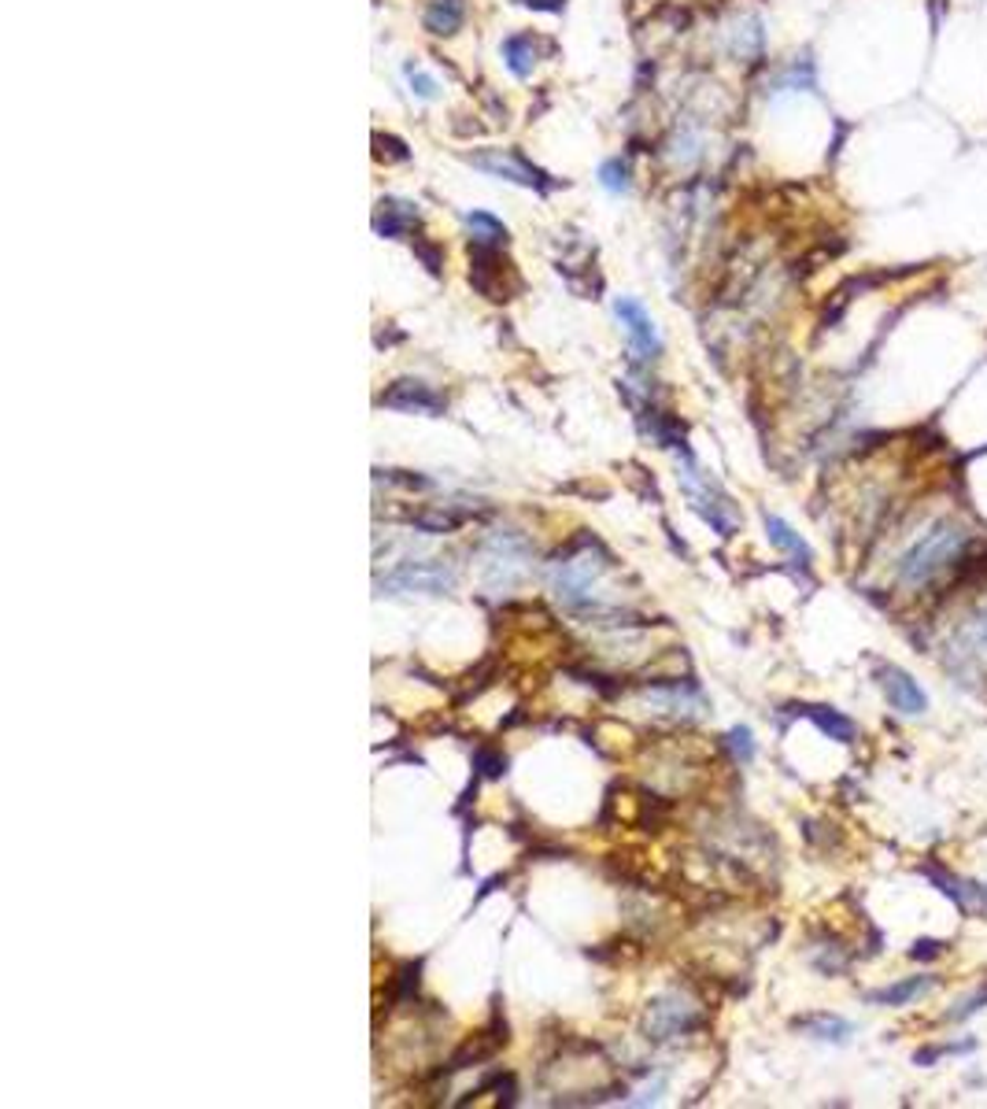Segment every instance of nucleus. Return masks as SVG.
I'll list each match as a JSON object with an SVG mask.
<instances>
[{"label": "nucleus", "mask_w": 987, "mask_h": 1109, "mask_svg": "<svg viewBox=\"0 0 987 1109\" xmlns=\"http://www.w3.org/2000/svg\"><path fill=\"white\" fill-rule=\"evenodd\" d=\"M936 954H943V943L939 939H917L914 943V950H909V958H936Z\"/></svg>", "instance_id": "obj_25"}, {"label": "nucleus", "mask_w": 987, "mask_h": 1109, "mask_svg": "<svg viewBox=\"0 0 987 1109\" xmlns=\"http://www.w3.org/2000/svg\"><path fill=\"white\" fill-rule=\"evenodd\" d=\"M729 747L736 751V759H740V762H751V759H754L751 729H732V732H729Z\"/></svg>", "instance_id": "obj_23"}, {"label": "nucleus", "mask_w": 987, "mask_h": 1109, "mask_svg": "<svg viewBox=\"0 0 987 1109\" xmlns=\"http://www.w3.org/2000/svg\"><path fill=\"white\" fill-rule=\"evenodd\" d=\"M599 182H603L610 193H625L629 189V171H625V163H618V160H610L603 163V171H599Z\"/></svg>", "instance_id": "obj_19"}, {"label": "nucleus", "mask_w": 987, "mask_h": 1109, "mask_svg": "<svg viewBox=\"0 0 987 1109\" xmlns=\"http://www.w3.org/2000/svg\"><path fill=\"white\" fill-rule=\"evenodd\" d=\"M418 222V207L407 204V200H381L374 211V230L381 237H407Z\"/></svg>", "instance_id": "obj_10"}, {"label": "nucleus", "mask_w": 987, "mask_h": 1109, "mask_svg": "<svg viewBox=\"0 0 987 1109\" xmlns=\"http://www.w3.org/2000/svg\"><path fill=\"white\" fill-rule=\"evenodd\" d=\"M474 765H477V770H481L485 776H492V781H496V776H503V773H507V762L499 759V754L485 751V747L474 754Z\"/></svg>", "instance_id": "obj_22"}, {"label": "nucleus", "mask_w": 987, "mask_h": 1109, "mask_svg": "<svg viewBox=\"0 0 987 1109\" xmlns=\"http://www.w3.org/2000/svg\"><path fill=\"white\" fill-rule=\"evenodd\" d=\"M765 532H770V543L773 548H781L784 554H792L795 562H803L810 566V559H814V551H810V543L798 537V532L787 526L784 518H776V515H765Z\"/></svg>", "instance_id": "obj_16"}, {"label": "nucleus", "mask_w": 987, "mask_h": 1109, "mask_svg": "<svg viewBox=\"0 0 987 1109\" xmlns=\"http://www.w3.org/2000/svg\"><path fill=\"white\" fill-rule=\"evenodd\" d=\"M792 714L810 718L821 732H825L828 740L851 743L854 736H858V725H854V721H851L847 714H840V710H832V706H825V703H795V706H792Z\"/></svg>", "instance_id": "obj_9"}, {"label": "nucleus", "mask_w": 987, "mask_h": 1109, "mask_svg": "<svg viewBox=\"0 0 987 1109\" xmlns=\"http://www.w3.org/2000/svg\"><path fill=\"white\" fill-rule=\"evenodd\" d=\"M681 485H684L688 499H692V507L721 532V537H732V532H736V521H740L736 507H732V499L725 492H718V485L703 481L699 470H692V466L681 474Z\"/></svg>", "instance_id": "obj_3"}, {"label": "nucleus", "mask_w": 987, "mask_h": 1109, "mask_svg": "<svg viewBox=\"0 0 987 1109\" xmlns=\"http://www.w3.org/2000/svg\"><path fill=\"white\" fill-rule=\"evenodd\" d=\"M377 404L388 410H404V415H444V396L433 393L426 381H415V377L393 381L377 396Z\"/></svg>", "instance_id": "obj_7"}, {"label": "nucleus", "mask_w": 987, "mask_h": 1109, "mask_svg": "<svg viewBox=\"0 0 987 1109\" xmlns=\"http://www.w3.org/2000/svg\"><path fill=\"white\" fill-rule=\"evenodd\" d=\"M692 1025H699V1017L688 1006L676 1009L673 1003H659V1006H654V1014L648 1017V1031H651L654 1039L681 1036V1031H688Z\"/></svg>", "instance_id": "obj_14"}, {"label": "nucleus", "mask_w": 987, "mask_h": 1109, "mask_svg": "<svg viewBox=\"0 0 987 1109\" xmlns=\"http://www.w3.org/2000/svg\"><path fill=\"white\" fill-rule=\"evenodd\" d=\"M932 984H936V976H906V980L876 987V991L865 995V1003L869 1006H906V1003H914V998L925 995Z\"/></svg>", "instance_id": "obj_11"}, {"label": "nucleus", "mask_w": 987, "mask_h": 1109, "mask_svg": "<svg viewBox=\"0 0 987 1109\" xmlns=\"http://www.w3.org/2000/svg\"><path fill=\"white\" fill-rule=\"evenodd\" d=\"M455 584V570L444 566L440 559L426 562H404L399 570H393L385 581H377V588L385 592H448Z\"/></svg>", "instance_id": "obj_4"}, {"label": "nucleus", "mask_w": 987, "mask_h": 1109, "mask_svg": "<svg viewBox=\"0 0 987 1109\" xmlns=\"http://www.w3.org/2000/svg\"><path fill=\"white\" fill-rule=\"evenodd\" d=\"M518 4H526L532 11H562L566 0H518Z\"/></svg>", "instance_id": "obj_26"}, {"label": "nucleus", "mask_w": 987, "mask_h": 1109, "mask_svg": "<svg viewBox=\"0 0 987 1109\" xmlns=\"http://www.w3.org/2000/svg\"><path fill=\"white\" fill-rule=\"evenodd\" d=\"M969 548H973V529L954 518H943L917 543H909L903 551V559L895 566V581L909 588V592H920V588H928L947 570H958V562L969 554Z\"/></svg>", "instance_id": "obj_1"}, {"label": "nucleus", "mask_w": 987, "mask_h": 1109, "mask_svg": "<svg viewBox=\"0 0 987 1109\" xmlns=\"http://www.w3.org/2000/svg\"><path fill=\"white\" fill-rule=\"evenodd\" d=\"M614 315L625 329V337L637 352V359H654L662 352V340H659V329H654L651 315L643 311V304H637L632 296H618L614 299Z\"/></svg>", "instance_id": "obj_6"}, {"label": "nucleus", "mask_w": 987, "mask_h": 1109, "mask_svg": "<svg viewBox=\"0 0 987 1109\" xmlns=\"http://www.w3.org/2000/svg\"><path fill=\"white\" fill-rule=\"evenodd\" d=\"M470 263H474L470 266V285L485 299H496V304H499V299H510L521 288L518 274L510 271V263L503 266V271H499V248H477V244H474V248H470Z\"/></svg>", "instance_id": "obj_5"}, {"label": "nucleus", "mask_w": 987, "mask_h": 1109, "mask_svg": "<svg viewBox=\"0 0 987 1109\" xmlns=\"http://www.w3.org/2000/svg\"><path fill=\"white\" fill-rule=\"evenodd\" d=\"M503 60L510 67V74L515 78H529L532 74V67H537V38L532 33H510V38L503 41Z\"/></svg>", "instance_id": "obj_15"}, {"label": "nucleus", "mask_w": 987, "mask_h": 1109, "mask_svg": "<svg viewBox=\"0 0 987 1109\" xmlns=\"http://www.w3.org/2000/svg\"><path fill=\"white\" fill-rule=\"evenodd\" d=\"M798 1031H806L810 1039L817 1042H847L854 1036V1025L847 1017H836V1014H806L795 1020Z\"/></svg>", "instance_id": "obj_13"}, {"label": "nucleus", "mask_w": 987, "mask_h": 1109, "mask_svg": "<svg viewBox=\"0 0 987 1109\" xmlns=\"http://www.w3.org/2000/svg\"><path fill=\"white\" fill-rule=\"evenodd\" d=\"M404 74H407L410 89H415V93H418L421 100H433V96H437V82H433V78H429L426 71H421L418 63H407V67H404Z\"/></svg>", "instance_id": "obj_20"}, {"label": "nucleus", "mask_w": 987, "mask_h": 1109, "mask_svg": "<svg viewBox=\"0 0 987 1109\" xmlns=\"http://www.w3.org/2000/svg\"><path fill=\"white\" fill-rule=\"evenodd\" d=\"M876 681H881L884 688V695H887V703H892L898 714H909V718H917V714H925L928 710V695H925V688H920L914 676H909L903 665H876Z\"/></svg>", "instance_id": "obj_8"}, {"label": "nucleus", "mask_w": 987, "mask_h": 1109, "mask_svg": "<svg viewBox=\"0 0 987 1109\" xmlns=\"http://www.w3.org/2000/svg\"><path fill=\"white\" fill-rule=\"evenodd\" d=\"M466 230H470V244H477V248H503L507 244V226L499 218L492 215H485V211H474V215H466Z\"/></svg>", "instance_id": "obj_17"}, {"label": "nucleus", "mask_w": 987, "mask_h": 1109, "mask_svg": "<svg viewBox=\"0 0 987 1109\" xmlns=\"http://www.w3.org/2000/svg\"><path fill=\"white\" fill-rule=\"evenodd\" d=\"M987 1006V987H980V991H976V995H969V998H965V1003H958V1009H950V1020H969L973 1014H980V1009Z\"/></svg>", "instance_id": "obj_21"}, {"label": "nucleus", "mask_w": 987, "mask_h": 1109, "mask_svg": "<svg viewBox=\"0 0 987 1109\" xmlns=\"http://www.w3.org/2000/svg\"><path fill=\"white\" fill-rule=\"evenodd\" d=\"M374 160L377 163H407L410 152L404 141L393 138V133H374Z\"/></svg>", "instance_id": "obj_18"}, {"label": "nucleus", "mask_w": 987, "mask_h": 1109, "mask_svg": "<svg viewBox=\"0 0 987 1109\" xmlns=\"http://www.w3.org/2000/svg\"><path fill=\"white\" fill-rule=\"evenodd\" d=\"M973 648H987V618L980 621V625H976V632H973Z\"/></svg>", "instance_id": "obj_27"}, {"label": "nucleus", "mask_w": 987, "mask_h": 1109, "mask_svg": "<svg viewBox=\"0 0 987 1109\" xmlns=\"http://www.w3.org/2000/svg\"><path fill=\"white\" fill-rule=\"evenodd\" d=\"M466 163H474L477 171H485L492 177H507V182H518L526 189H540V193L554 189V182H548V174H543L540 166H532L518 149H477L466 155Z\"/></svg>", "instance_id": "obj_2"}, {"label": "nucleus", "mask_w": 987, "mask_h": 1109, "mask_svg": "<svg viewBox=\"0 0 987 1109\" xmlns=\"http://www.w3.org/2000/svg\"><path fill=\"white\" fill-rule=\"evenodd\" d=\"M462 19H466V0H426V8H421V22L437 38L455 33L462 27Z\"/></svg>", "instance_id": "obj_12"}, {"label": "nucleus", "mask_w": 987, "mask_h": 1109, "mask_svg": "<svg viewBox=\"0 0 987 1109\" xmlns=\"http://www.w3.org/2000/svg\"><path fill=\"white\" fill-rule=\"evenodd\" d=\"M415 252L421 255V263H426V271H429V274H440V266H444V255H440L437 248H433V244H426V241H415Z\"/></svg>", "instance_id": "obj_24"}]
</instances>
